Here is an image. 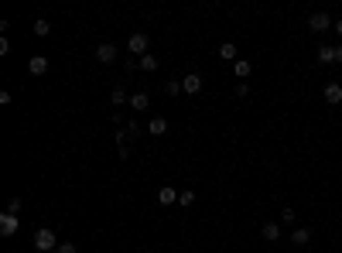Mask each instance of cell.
<instances>
[{"mask_svg":"<svg viewBox=\"0 0 342 253\" xmlns=\"http://www.w3.org/2000/svg\"><path fill=\"white\" fill-rule=\"evenodd\" d=\"M281 222H287V226H295V209H284V212H281Z\"/></svg>","mask_w":342,"mask_h":253,"instance_id":"obj_21","label":"cell"},{"mask_svg":"<svg viewBox=\"0 0 342 253\" xmlns=\"http://www.w3.org/2000/svg\"><path fill=\"white\" fill-rule=\"evenodd\" d=\"M164 89H168V96H178V92H182V82H168Z\"/></svg>","mask_w":342,"mask_h":253,"instance_id":"obj_23","label":"cell"},{"mask_svg":"<svg viewBox=\"0 0 342 253\" xmlns=\"http://www.w3.org/2000/svg\"><path fill=\"white\" fill-rule=\"evenodd\" d=\"M322 96H325V103H329V106H339L342 103V86H339V82H329Z\"/></svg>","mask_w":342,"mask_h":253,"instance_id":"obj_6","label":"cell"},{"mask_svg":"<svg viewBox=\"0 0 342 253\" xmlns=\"http://www.w3.org/2000/svg\"><path fill=\"white\" fill-rule=\"evenodd\" d=\"M7 212L17 216V212H21V198H11V202H7Z\"/></svg>","mask_w":342,"mask_h":253,"instance_id":"obj_22","label":"cell"},{"mask_svg":"<svg viewBox=\"0 0 342 253\" xmlns=\"http://www.w3.org/2000/svg\"><path fill=\"white\" fill-rule=\"evenodd\" d=\"M148 134H154V137H161V134H168V120L164 116H154L148 123Z\"/></svg>","mask_w":342,"mask_h":253,"instance_id":"obj_13","label":"cell"},{"mask_svg":"<svg viewBox=\"0 0 342 253\" xmlns=\"http://www.w3.org/2000/svg\"><path fill=\"white\" fill-rule=\"evenodd\" d=\"M260 236L267 243H277V240H281V226H277V222H267V226L260 230Z\"/></svg>","mask_w":342,"mask_h":253,"instance_id":"obj_14","label":"cell"},{"mask_svg":"<svg viewBox=\"0 0 342 253\" xmlns=\"http://www.w3.org/2000/svg\"><path fill=\"white\" fill-rule=\"evenodd\" d=\"M335 62H342V45H339V48H335Z\"/></svg>","mask_w":342,"mask_h":253,"instance_id":"obj_26","label":"cell"},{"mask_svg":"<svg viewBox=\"0 0 342 253\" xmlns=\"http://www.w3.org/2000/svg\"><path fill=\"white\" fill-rule=\"evenodd\" d=\"M48 31H52L48 21H34V35H38V38H48Z\"/></svg>","mask_w":342,"mask_h":253,"instance_id":"obj_19","label":"cell"},{"mask_svg":"<svg viewBox=\"0 0 342 253\" xmlns=\"http://www.w3.org/2000/svg\"><path fill=\"white\" fill-rule=\"evenodd\" d=\"M332 31H335V35H342V21H335V24H332Z\"/></svg>","mask_w":342,"mask_h":253,"instance_id":"obj_25","label":"cell"},{"mask_svg":"<svg viewBox=\"0 0 342 253\" xmlns=\"http://www.w3.org/2000/svg\"><path fill=\"white\" fill-rule=\"evenodd\" d=\"M182 89L188 92V96H195V92L202 89V75H199V72H188V75L182 79Z\"/></svg>","mask_w":342,"mask_h":253,"instance_id":"obj_5","label":"cell"},{"mask_svg":"<svg viewBox=\"0 0 342 253\" xmlns=\"http://www.w3.org/2000/svg\"><path fill=\"white\" fill-rule=\"evenodd\" d=\"M148 106H151L148 92H134V96H130V110H148Z\"/></svg>","mask_w":342,"mask_h":253,"instance_id":"obj_15","label":"cell"},{"mask_svg":"<svg viewBox=\"0 0 342 253\" xmlns=\"http://www.w3.org/2000/svg\"><path fill=\"white\" fill-rule=\"evenodd\" d=\"M127 52H130V55H148V35H140V31H137V35H130V41H127Z\"/></svg>","mask_w":342,"mask_h":253,"instance_id":"obj_3","label":"cell"},{"mask_svg":"<svg viewBox=\"0 0 342 253\" xmlns=\"http://www.w3.org/2000/svg\"><path fill=\"white\" fill-rule=\"evenodd\" d=\"M110 99H113V106H124V103H127V92H124V86H116V89L110 92Z\"/></svg>","mask_w":342,"mask_h":253,"instance_id":"obj_18","label":"cell"},{"mask_svg":"<svg viewBox=\"0 0 342 253\" xmlns=\"http://www.w3.org/2000/svg\"><path fill=\"white\" fill-rule=\"evenodd\" d=\"M250 72H253V65L247 62V58H239V62H233V75H236L239 82H243V79H250Z\"/></svg>","mask_w":342,"mask_h":253,"instance_id":"obj_12","label":"cell"},{"mask_svg":"<svg viewBox=\"0 0 342 253\" xmlns=\"http://www.w3.org/2000/svg\"><path fill=\"white\" fill-rule=\"evenodd\" d=\"M55 253H76V243H58Z\"/></svg>","mask_w":342,"mask_h":253,"instance_id":"obj_24","label":"cell"},{"mask_svg":"<svg viewBox=\"0 0 342 253\" xmlns=\"http://www.w3.org/2000/svg\"><path fill=\"white\" fill-rule=\"evenodd\" d=\"M291 243H295V246H308V243H311V230L295 226V230H291Z\"/></svg>","mask_w":342,"mask_h":253,"instance_id":"obj_10","label":"cell"},{"mask_svg":"<svg viewBox=\"0 0 342 253\" xmlns=\"http://www.w3.org/2000/svg\"><path fill=\"white\" fill-rule=\"evenodd\" d=\"M178 195H182V192H178V188H171V185L158 188V202H161V206H171V202H178Z\"/></svg>","mask_w":342,"mask_h":253,"instance_id":"obj_11","label":"cell"},{"mask_svg":"<svg viewBox=\"0 0 342 253\" xmlns=\"http://www.w3.org/2000/svg\"><path fill=\"white\" fill-rule=\"evenodd\" d=\"M28 72H31V75H45L48 72V55H34L31 62H28Z\"/></svg>","mask_w":342,"mask_h":253,"instance_id":"obj_8","label":"cell"},{"mask_svg":"<svg viewBox=\"0 0 342 253\" xmlns=\"http://www.w3.org/2000/svg\"><path fill=\"white\" fill-rule=\"evenodd\" d=\"M308 28H311L315 35H325V31H332V17L325 11H315L311 17H308Z\"/></svg>","mask_w":342,"mask_h":253,"instance_id":"obj_2","label":"cell"},{"mask_svg":"<svg viewBox=\"0 0 342 253\" xmlns=\"http://www.w3.org/2000/svg\"><path fill=\"white\" fill-rule=\"evenodd\" d=\"M17 226H21V219H17V216H11V212H4V216H0V236H14Z\"/></svg>","mask_w":342,"mask_h":253,"instance_id":"obj_4","label":"cell"},{"mask_svg":"<svg viewBox=\"0 0 342 253\" xmlns=\"http://www.w3.org/2000/svg\"><path fill=\"white\" fill-rule=\"evenodd\" d=\"M96 58H100L103 65L116 62V45H110V41H106V45H100V48H96Z\"/></svg>","mask_w":342,"mask_h":253,"instance_id":"obj_9","label":"cell"},{"mask_svg":"<svg viewBox=\"0 0 342 253\" xmlns=\"http://www.w3.org/2000/svg\"><path fill=\"white\" fill-rule=\"evenodd\" d=\"M34 250H38V253L58 250V236H55L52 230H38V233H34Z\"/></svg>","mask_w":342,"mask_h":253,"instance_id":"obj_1","label":"cell"},{"mask_svg":"<svg viewBox=\"0 0 342 253\" xmlns=\"http://www.w3.org/2000/svg\"><path fill=\"white\" fill-rule=\"evenodd\" d=\"M137 65H140L144 72H158V55H144L140 62H137Z\"/></svg>","mask_w":342,"mask_h":253,"instance_id":"obj_17","label":"cell"},{"mask_svg":"<svg viewBox=\"0 0 342 253\" xmlns=\"http://www.w3.org/2000/svg\"><path fill=\"white\" fill-rule=\"evenodd\" d=\"M319 62H322V65H329V62H335V48H329V45H319Z\"/></svg>","mask_w":342,"mask_h":253,"instance_id":"obj_16","label":"cell"},{"mask_svg":"<svg viewBox=\"0 0 342 253\" xmlns=\"http://www.w3.org/2000/svg\"><path fill=\"white\" fill-rule=\"evenodd\" d=\"M195 202V192H182V195H178V206H192Z\"/></svg>","mask_w":342,"mask_h":253,"instance_id":"obj_20","label":"cell"},{"mask_svg":"<svg viewBox=\"0 0 342 253\" xmlns=\"http://www.w3.org/2000/svg\"><path fill=\"white\" fill-rule=\"evenodd\" d=\"M219 58H223V62H229V65H233V62H239L236 45H233V41H223V45H219Z\"/></svg>","mask_w":342,"mask_h":253,"instance_id":"obj_7","label":"cell"}]
</instances>
